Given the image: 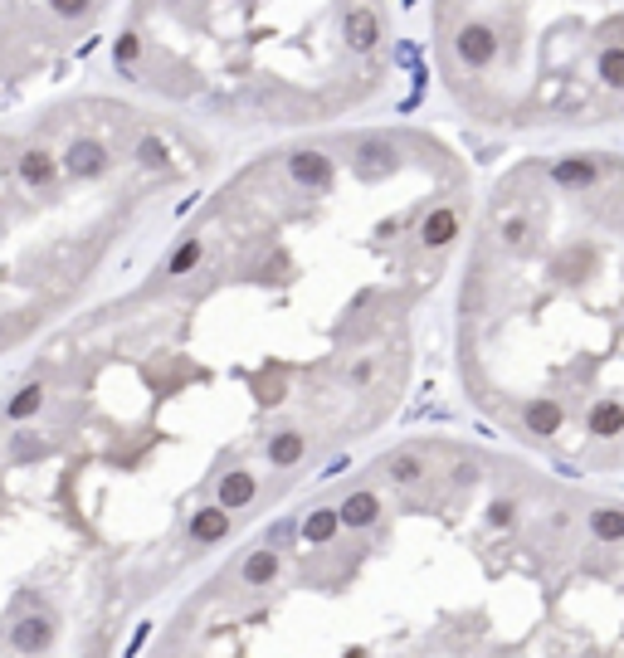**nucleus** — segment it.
<instances>
[{"label":"nucleus","instance_id":"obj_1","mask_svg":"<svg viewBox=\"0 0 624 658\" xmlns=\"http://www.w3.org/2000/svg\"><path fill=\"white\" fill-rule=\"evenodd\" d=\"M117 93L220 132H322L395 88L390 0H117Z\"/></svg>","mask_w":624,"mask_h":658},{"label":"nucleus","instance_id":"obj_2","mask_svg":"<svg viewBox=\"0 0 624 658\" xmlns=\"http://www.w3.org/2000/svg\"><path fill=\"white\" fill-rule=\"evenodd\" d=\"M215 166V142L127 93H59L0 117V352L98 273L156 200Z\"/></svg>","mask_w":624,"mask_h":658},{"label":"nucleus","instance_id":"obj_3","mask_svg":"<svg viewBox=\"0 0 624 658\" xmlns=\"http://www.w3.org/2000/svg\"><path fill=\"white\" fill-rule=\"evenodd\" d=\"M429 64L459 117L498 132L624 123V0H435Z\"/></svg>","mask_w":624,"mask_h":658},{"label":"nucleus","instance_id":"obj_4","mask_svg":"<svg viewBox=\"0 0 624 658\" xmlns=\"http://www.w3.org/2000/svg\"><path fill=\"white\" fill-rule=\"evenodd\" d=\"M113 10L117 0H0V103L78 54Z\"/></svg>","mask_w":624,"mask_h":658},{"label":"nucleus","instance_id":"obj_5","mask_svg":"<svg viewBox=\"0 0 624 658\" xmlns=\"http://www.w3.org/2000/svg\"><path fill=\"white\" fill-rule=\"evenodd\" d=\"M54 629L59 619L50 615V609H34V615H20L15 629H10V644H15L20 653H44L54 644Z\"/></svg>","mask_w":624,"mask_h":658},{"label":"nucleus","instance_id":"obj_6","mask_svg":"<svg viewBox=\"0 0 624 658\" xmlns=\"http://www.w3.org/2000/svg\"><path fill=\"white\" fill-rule=\"evenodd\" d=\"M230 526H234V517L225 507H196V512H190V522H186V536L196 546H215V542L230 536Z\"/></svg>","mask_w":624,"mask_h":658},{"label":"nucleus","instance_id":"obj_7","mask_svg":"<svg viewBox=\"0 0 624 658\" xmlns=\"http://www.w3.org/2000/svg\"><path fill=\"white\" fill-rule=\"evenodd\" d=\"M283 571V556L273 552V546H259V552L244 556V566H239V580L244 585H273Z\"/></svg>","mask_w":624,"mask_h":658},{"label":"nucleus","instance_id":"obj_8","mask_svg":"<svg viewBox=\"0 0 624 658\" xmlns=\"http://www.w3.org/2000/svg\"><path fill=\"white\" fill-rule=\"evenodd\" d=\"M585 526H591L595 542L624 546V507H591L585 512Z\"/></svg>","mask_w":624,"mask_h":658},{"label":"nucleus","instance_id":"obj_9","mask_svg":"<svg viewBox=\"0 0 624 658\" xmlns=\"http://www.w3.org/2000/svg\"><path fill=\"white\" fill-rule=\"evenodd\" d=\"M337 536V512L332 507H312L303 522H298V542L303 546H327Z\"/></svg>","mask_w":624,"mask_h":658},{"label":"nucleus","instance_id":"obj_10","mask_svg":"<svg viewBox=\"0 0 624 658\" xmlns=\"http://www.w3.org/2000/svg\"><path fill=\"white\" fill-rule=\"evenodd\" d=\"M147 634H151V625H137V634H132V644H127V658H137V649L147 644Z\"/></svg>","mask_w":624,"mask_h":658},{"label":"nucleus","instance_id":"obj_11","mask_svg":"<svg viewBox=\"0 0 624 658\" xmlns=\"http://www.w3.org/2000/svg\"><path fill=\"white\" fill-rule=\"evenodd\" d=\"M342 658H366V649H346Z\"/></svg>","mask_w":624,"mask_h":658}]
</instances>
